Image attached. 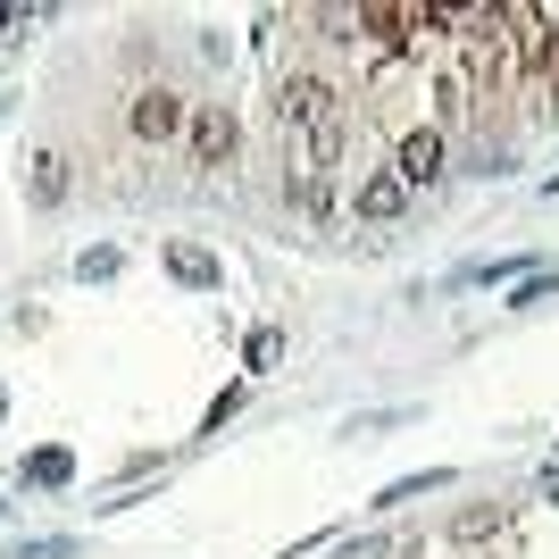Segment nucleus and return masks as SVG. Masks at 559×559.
<instances>
[{
	"label": "nucleus",
	"instance_id": "1",
	"mask_svg": "<svg viewBox=\"0 0 559 559\" xmlns=\"http://www.w3.org/2000/svg\"><path fill=\"white\" fill-rule=\"evenodd\" d=\"M393 176H401L409 192H426L435 176H451V134H443V126H409V134H401V151H393Z\"/></svg>",
	"mask_w": 559,
	"mask_h": 559
},
{
	"label": "nucleus",
	"instance_id": "2",
	"mask_svg": "<svg viewBox=\"0 0 559 559\" xmlns=\"http://www.w3.org/2000/svg\"><path fill=\"white\" fill-rule=\"evenodd\" d=\"M350 210L368 217V226H393V217L409 210V185H401L393 167H368V176H359V192H350Z\"/></svg>",
	"mask_w": 559,
	"mask_h": 559
},
{
	"label": "nucleus",
	"instance_id": "3",
	"mask_svg": "<svg viewBox=\"0 0 559 559\" xmlns=\"http://www.w3.org/2000/svg\"><path fill=\"white\" fill-rule=\"evenodd\" d=\"M68 159H59V151H34V159H25V201H34V210H59V201H68Z\"/></svg>",
	"mask_w": 559,
	"mask_h": 559
},
{
	"label": "nucleus",
	"instance_id": "4",
	"mask_svg": "<svg viewBox=\"0 0 559 559\" xmlns=\"http://www.w3.org/2000/svg\"><path fill=\"white\" fill-rule=\"evenodd\" d=\"M176 126H185V100L151 84V93L134 100V134H142V142H167V134H176Z\"/></svg>",
	"mask_w": 559,
	"mask_h": 559
},
{
	"label": "nucleus",
	"instance_id": "5",
	"mask_svg": "<svg viewBox=\"0 0 559 559\" xmlns=\"http://www.w3.org/2000/svg\"><path fill=\"white\" fill-rule=\"evenodd\" d=\"M226 151H234V109H217V100H210V109L192 117V159H201V167H217Z\"/></svg>",
	"mask_w": 559,
	"mask_h": 559
},
{
	"label": "nucleus",
	"instance_id": "6",
	"mask_svg": "<svg viewBox=\"0 0 559 559\" xmlns=\"http://www.w3.org/2000/svg\"><path fill=\"white\" fill-rule=\"evenodd\" d=\"M535 276V259H467V267H451L443 293H460V284H526Z\"/></svg>",
	"mask_w": 559,
	"mask_h": 559
},
{
	"label": "nucleus",
	"instance_id": "7",
	"mask_svg": "<svg viewBox=\"0 0 559 559\" xmlns=\"http://www.w3.org/2000/svg\"><path fill=\"white\" fill-rule=\"evenodd\" d=\"M167 276L192 284V293H217V284H226V267H217L210 251H192V242H167Z\"/></svg>",
	"mask_w": 559,
	"mask_h": 559
},
{
	"label": "nucleus",
	"instance_id": "8",
	"mask_svg": "<svg viewBox=\"0 0 559 559\" xmlns=\"http://www.w3.org/2000/svg\"><path fill=\"white\" fill-rule=\"evenodd\" d=\"M25 485H43V492H68V485H75V451H68V443H43V451H25Z\"/></svg>",
	"mask_w": 559,
	"mask_h": 559
},
{
	"label": "nucleus",
	"instance_id": "9",
	"mask_svg": "<svg viewBox=\"0 0 559 559\" xmlns=\"http://www.w3.org/2000/svg\"><path fill=\"white\" fill-rule=\"evenodd\" d=\"M460 476L451 467H426V476H393V485L376 492V510H409V501H426V492H451Z\"/></svg>",
	"mask_w": 559,
	"mask_h": 559
},
{
	"label": "nucleus",
	"instance_id": "10",
	"mask_svg": "<svg viewBox=\"0 0 559 559\" xmlns=\"http://www.w3.org/2000/svg\"><path fill=\"white\" fill-rule=\"evenodd\" d=\"M460 159H467V176H510V167H518V142L510 134H476Z\"/></svg>",
	"mask_w": 559,
	"mask_h": 559
},
{
	"label": "nucleus",
	"instance_id": "11",
	"mask_svg": "<svg viewBox=\"0 0 559 559\" xmlns=\"http://www.w3.org/2000/svg\"><path fill=\"white\" fill-rule=\"evenodd\" d=\"M276 359H284V334H276V326H251V343H242V368H251V376H267Z\"/></svg>",
	"mask_w": 559,
	"mask_h": 559
},
{
	"label": "nucleus",
	"instance_id": "12",
	"mask_svg": "<svg viewBox=\"0 0 559 559\" xmlns=\"http://www.w3.org/2000/svg\"><path fill=\"white\" fill-rule=\"evenodd\" d=\"M409 418H418V409H359L343 435H350V443H368V435H393V426H409Z\"/></svg>",
	"mask_w": 559,
	"mask_h": 559
},
{
	"label": "nucleus",
	"instance_id": "13",
	"mask_svg": "<svg viewBox=\"0 0 559 559\" xmlns=\"http://www.w3.org/2000/svg\"><path fill=\"white\" fill-rule=\"evenodd\" d=\"M84 543L75 535H25V543H9V559H75Z\"/></svg>",
	"mask_w": 559,
	"mask_h": 559
},
{
	"label": "nucleus",
	"instance_id": "14",
	"mask_svg": "<svg viewBox=\"0 0 559 559\" xmlns=\"http://www.w3.org/2000/svg\"><path fill=\"white\" fill-rule=\"evenodd\" d=\"M117 267H126V251H109V242H100V251H75V276L84 284H109Z\"/></svg>",
	"mask_w": 559,
	"mask_h": 559
},
{
	"label": "nucleus",
	"instance_id": "15",
	"mask_svg": "<svg viewBox=\"0 0 559 559\" xmlns=\"http://www.w3.org/2000/svg\"><path fill=\"white\" fill-rule=\"evenodd\" d=\"M551 293H559V276H551V267H535L526 284H510V309H543Z\"/></svg>",
	"mask_w": 559,
	"mask_h": 559
},
{
	"label": "nucleus",
	"instance_id": "16",
	"mask_svg": "<svg viewBox=\"0 0 559 559\" xmlns=\"http://www.w3.org/2000/svg\"><path fill=\"white\" fill-rule=\"evenodd\" d=\"M393 551H401L393 535H343L334 543V559H393Z\"/></svg>",
	"mask_w": 559,
	"mask_h": 559
},
{
	"label": "nucleus",
	"instance_id": "17",
	"mask_svg": "<svg viewBox=\"0 0 559 559\" xmlns=\"http://www.w3.org/2000/svg\"><path fill=\"white\" fill-rule=\"evenodd\" d=\"M234 409H242V384H226V393L210 401V435H226V418H234Z\"/></svg>",
	"mask_w": 559,
	"mask_h": 559
},
{
	"label": "nucleus",
	"instance_id": "18",
	"mask_svg": "<svg viewBox=\"0 0 559 559\" xmlns=\"http://www.w3.org/2000/svg\"><path fill=\"white\" fill-rule=\"evenodd\" d=\"M535 492H543V501H559V460H543V476H535Z\"/></svg>",
	"mask_w": 559,
	"mask_h": 559
},
{
	"label": "nucleus",
	"instance_id": "19",
	"mask_svg": "<svg viewBox=\"0 0 559 559\" xmlns=\"http://www.w3.org/2000/svg\"><path fill=\"white\" fill-rule=\"evenodd\" d=\"M0 418H9V384H0Z\"/></svg>",
	"mask_w": 559,
	"mask_h": 559
}]
</instances>
